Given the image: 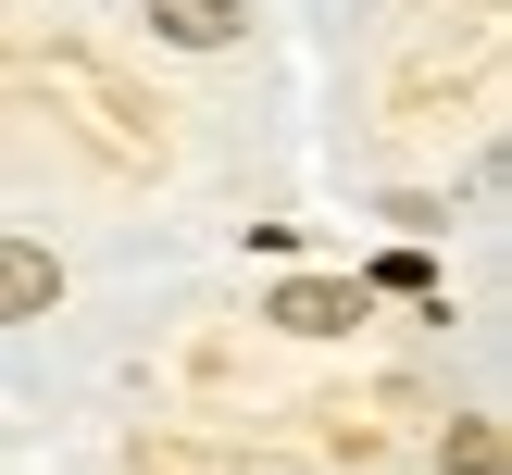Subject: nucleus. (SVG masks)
Returning <instances> with one entry per match:
<instances>
[{
    "mask_svg": "<svg viewBox=\"0 0 512 475\" xmlns=\"http://www.w3.org/2000/svg\"><path fill=\"white\" fill-rule=\"evenodd\" d=\"M275 325H288V338H350V325H363V288L300 275V288H275Z\"/></svg>",
    "mask_w": 512,
    "mask_h": 475,
    "instance_id": "f257e3e1",
    "label": "nucleus"
},
{
    "mask_svg": "<svg viewBox=\"0 0 512 475\" xmlns=\"http://www.w3.org/2000/svg\"><path fill=\"white\" fill-rule=\"evenodd\" d=\"M63 300V263H50L38 238H0V325H25V313H50Z\"/></svg>",
    "mask_w": 512,
    "mask_h": 475,
    "instance_id": "f03ea898",
    "label": "nucleus"
},
{
    "mask_svg": "<svg viewBox=\"0 0 512 475\" xmlns=\"http://www.w3.org/2000/svg\"><path fill=\"white\" fill-rule=\"evenodd\" d=\"M150 25H163L175 50H225L250 25V0H150Z\"/></svg>",
    "mask_w": 512,
    "mask_h": 475,
    "instance_id": "7ed1b4c3",
    "label": "nucleus"
},
{
    "mask_svg": "<svg viewBox=\"0 0 512 475\" xmlns=\"http://www.w3.org/2000/svg\"><path fill=\"white\" fill-rule=\"evenodd\" d=\"M438 463H450V475H500V425H488V413H475V425H450V450H438Z\"/></svg>",
    "mask_w": 512,
    "mask_h": 475,
    "instance_id": "20e7f679",
    "label": "nucleus"
}]
</instances>
